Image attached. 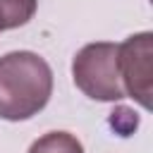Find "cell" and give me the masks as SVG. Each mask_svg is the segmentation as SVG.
I'll return each mask as SVG.
<instances>
[{
    "mask_svg": "<svg viewBox=\"0 0 153 153\" xmlns=\"http://www.w3.org/2000/svg\"><path fill=\"white\" fill-rule=\"evenodd\" d=\"M53 93L50 65L31 53L14 50L0 57V117L10 122L29 120L45 108Z\"/></svg>",
    "mask_w": 153,
    "mask_h": 153,
    "instance_id": "obj_1",
    "label": "cell"
},
{
    "mask_svg": "<svg viewBox=\"0 0 153 153\" xmlns=\"http://www.w3.org/2000/svg\"><path fill=\"white\" fill-rule=\"evenodd\" d=\"M72 76L76 88L103 103H115L124 98L120 67H117V43L98 41L84 45L72 62Z\"/></svg>",
    "mask_w": 153,
    "mask_h": 153,
    "instance_id": "obj_2",
    "label": "cell"
},
{
    "mask_svg": "<svg viewBox=\"0 0 153 153\" xmlns=\"http://www.w3.org/2000/svg\"><path fill=\"white\" fill-rule=\"evenodd\" d=\"M117 67L124 96L151 110L153 93V36L148 31L129 36L117 45Z\"/></svg>",
    "mask_w": 153,
    "mask_h": 153,
    "instance_id": "obj_3",
    "label": "cell"
},
{
    "mask_svg": "<svg viewBox=\"0 0 153 153\" xmlns=\"http://www.w3.org/2000/svg\"><path fill=\"white\" fill-rule=\"evenodd\" d=\"M29 153H84V146L69 131H48L31 143Z\"/></svg>",
    "mask_w": 153,
    "mask_h": 153,
    "instance_id": "obj_4",
    "label": "cell"
},
{
    "mask_svg": "<svg viewBox=\"0 0 153 153\" xmlns=\"http://www.w3.org/2000/svg\"><path fill=\"white\" fill-rule=\"evenodd\" d=\"M38 7V0H0V31L24 26Z\"/></svg>",
    "mask_w": 153,
    "mask_h": 153,
    "instance_id": "obj_5",
    "label": "cell"
}]
</instances>
